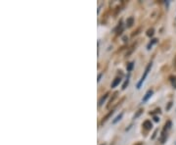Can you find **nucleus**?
<instances>
[{"label": "nucleus", "mask_w": 176, "mask_h": 145, "mask_svg": "<svg viewBox=\"0 0 176 145\" xmlns=\"http://www.w3.org/2000/svg\"><path fill=\"white\" fill-rule=\"evenodd\" d=\"M142 113H143V110L142 109H140V110H138V112L136 113V115L134 116V119H136V118H138V117H139L141 114H142Z\"/></svg>", "instance_id": "obj_15"}, {"label": "nucleus", "mask_w": 176, "mask_h": 145, "mask_svg": "<svg viewBox=\"0 0 176 145\" xmlns=\"http://www.w3.org/2000/svg\"><path fill=\"white\" fill-rule=\"evenodd\" d=\"M169 79H170V82H171L172 85L176 88V77H175V76H174V77H170Z\"/></svg>", "instance_id": "obj_12"}, {"label": "nucleus", "mask_w": 176, "mask_h": 145, "mask_svg": "<svg viewBox=\"0 0 176 145\" xmlns=\"http://www.w3.org/2000/svg\"><path fill=\"white\" fill-rule=\"evenodd\" d=\"M122 116H123V114H122V113H120V114L119 115V116H117L116 118H115V119L113 121V123H116L117 122H119L120 120H121V118H122Z\"/></svg>", "instance_id": "obj_9"}, {"label": "nucleus", "mask_w": 176, "mask_h": 145, "mask_svg": "<svg viewBox=\"0 0 176 145\" xmlns=\"http://www.w3.org/2000/svg\"><path fill=\"white\" fill-rule=\"evenodd\" d=\"M108 96H109V94L107 93V94H105L104 96H102V98L100 99V101H99V106H102L103 105V103L105 102V100L108 98Z\"/></svg>", "instance_id": "obj_6"}, {"label": "nucleus", "mask_w": 176, "mask_h": 145, "mask_svg": "<svg viewBox=\"0 0 176 145\" xmlns=\"http://www.w3.org/2000/svg\"><path fill=\"white\" fill-rule=\"evenodd\" d=\"M153 93H154V91H153V90H148V91H147V93L145 94V96H144V97H143L142 101H143V102L148 101L149 99L151 98V96L153 95Z\"/></svg>", "instance_id": "obj_3"}, {"label": "nucleus", "mask_w": 176, "mask_h": 145, "mask_svg": "<svg viewBox=\"0 0 176 145\" xmlns=\"http://www.w3.org/2000/svg\"><path fill=\"white\" fill-rule=\"evenodd\" d=\"M152 67H153V63H152V62H151V63H149V64H148V66H147V68H146V70H145V72H144V75H143L142 78H141V79L139 80V83H137V88H138V89H140V88H141L142 84H143L144 82H145V79H146V78H147V76H148L149 72H150V70L152 69Z\"/></svg>", "instance_id": "obj_1"}, {"label": "nucleus", "mask_w": 176, "mask_h": 145, "mask_svg": "<svg viewBox=\"0 0 176 145\" xmlns=\"http://www.w3.org/2000/svg\"><path fill=\"white\" fill-rule=\"evenodd\" d=\"M133 67H134V63H133V62H131V63H129V64H127V67H126L127 71H128V72H131V71H132V69H133Z\"/></svg>", "instance_id": "obj_10"}, {"label": "nucleus", "mask_w": 176, "mask_h": 145, "mask_svg": "<svg viewBox=\"0 0 176 145\" xmlns=\"http://www.w3.org/2000/svg\"><path fill=\"white\" fill-rule=\"evenodd\" d=\"M157 42H158V39H157V38H154V39H152V41L150 42V43L148 44L147 48H148V49H151V48L153 47V45H154V44H156Z\"/></svg>", "instance_id": "obj_7"}, {"label": "nucleus", "mask_w": 176, "mask_h": 145, "mask_svg": "<svg viewBox=\"0 0 176 145\" xmlns=\"http://www.w3.org/2000/svg\"><path fill=\"white\" fill-rule=\"evenodd\" d=\"M120 82H121V79H120V78H115V80L113 82V83H111V88L116 87L117 85H119V84L120 83Z\"/></svg>", "instance_id": "obj_4"}, {"label": "nucleus", "mask_w": 176, "mask_h": 145, "mask_svg": "<svg viewBox=\"0 0 176 145\" xmlns=\"http://www.w3.org/2000/svg\"><path fill=\"white\" fill-rule=\"evenodd\" d=\"M133 24H134V18H133V17H129L128 19L126 20V26H128V28L132 26Z\"/></svg>", "instance_id": "obj_5"}, {"label": "nucleus", "mask_w": 176, "mask_h": 145, "mask_svg": "<svg viewBox=\"0 0 176 145\" xmlns=\"http://www.w3.org/2000/svg\"><path fill=\"white\" fill-rule=\"evenodd\" d=\"M128 83H129V79L128 78H127L126 79H125V82H124V83H123V85H122V89H125L126 88V87H127V85H128Z\"/></svg>", "instance_id": "obj_14"}, {"label": "nucleus", "mask_w": 176, "mask_h": 145, "mask_svg": "<svg viewBox=\"0 0 176 145\" xmlns=\"http://www.w3.org/2000/svg\"><path fill=\"white\" fill-rule=\"evenodd\" d=\"M154 122H158V121H159V118L157 117V116H154Z\"/></svg>", "instance_id": "obj_16"}, {"label": "nucleus", "mask_w": 176, "mask_h": 145, "mask_svg": "<svg viewBox=\"0 0 176 145\" xmlns=\"http://www.w3.org/2000/svg\"><path fill=\"white\" fill-rule=\"evenodd\" d=\"M143 127L145 128L146 131H150L151 128L153 127V123H152V122L151 121H149V120H147V121H145L143 123Z\"/></svg>", "instance_id": "obj_2"}, {"label": "nucleus", "mask_w": 176, "mask_h": 145, "mask_svg": "<svg viewBox=\"0 0 176 145\" xmlns=\"http://www.w3.org/2000/svg\"><path fill=\"white\" fill-rule=\"evenodd\" d=\"M102 145H105V144H102Z\"/></svg>", "instance_id": "obj_20"}, {"label": "nucleus", "mask_w": 176, "mask_h": 145, "mask_svg": "<svg viewBox=\"0 0 176 145\" xmlns=\"http://www.w3.org/2000/svg\"><path fill=\"white\" fill-rule=\"evenodd\" d=\"M113 114H114V111H111V112L109 113V114H108V115H107V116H106V117L104 118V119H103V121H102V123H103L104 122H106V121H107V120H108V119H109V118H110V117H111V115H113Z\"/></svg>", "instance_id": "obj_11"}, {"label": "nucleus", "mask_w": 176, "mask_h": 145, "mask_svg": "<svg viewBox=\"0 0 176 145\" xmlns=\"http://www.w3.org/2000/svg\"><path fill=\"white\" fill-rule=\"evenodd\" d=\"M157 132H158V131H154V135L152 136V138H153V139H154V137H156V134H157Z\"/></svg>", "instance_id": "obj_19"}, {"label": "nucleus", "mask_w": 176, "mask_h": 145, "mask_svg": "<svg viewBox=\"0 0 176 145\" xmlns=\"http://www.w3.org/2000/svg\"><path fill=\"white\" fill-rule=\"evenodd\" d=\"M171 126H172V123L170 122V121H168L166 123H165V126H164V128H163V131H166L167 130H169L170 127H171Z\"/></svg>", "instance_id": "obj_8"}, {"label": "nucleus", "mask_w": 176, "mask_h": 145, "mask_svg": "<svg viewBox=\"0 0 176 145\" xmlns=\"http://www.w3.org/2000/svg\"><path fill=\"white\" fill-rule=\"evenodd\" d=\"M154 30L153 28H152V29H149V30H147V35L150 36V37L153 36V35H154Z\"/></svg>", "instance_id": "obj_13"}, {"label": "nucleus", "mask_w": 176, "mask_h": 145, "mask_svg": "<svg viewBox=\"0 0 176 145\" xmlns=\"http://www.w3.org/2000/svg\"><path fill=\"white\" fill-rule=\"evenodd\" d=\"M171 105H172V102H169L168 106L166 107V110H169V109H170V107H171Z\"/></svg>", "instance_id": "obj_17"}, {"label": "nucleus", "mask_w": 176, "mask_h": 145, "mask_svg": "<svg viewBox=\"0 0 176 145\" xmlns=\"http://www.w3.org/2000/svg\"><path fill=\"white\" fill-rule=\"evenodd\" d=\"M102 76H103V74H100L99 76H98V79H97V80H98V83L101 80V78H102Z\"/></svg>", "instance_id": "obj_18"}]
</instances>
